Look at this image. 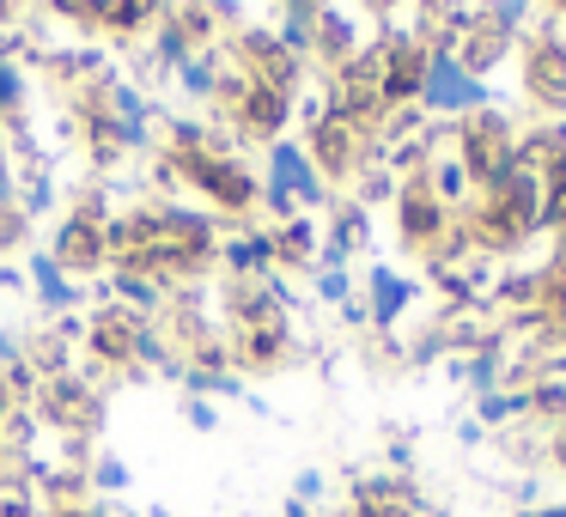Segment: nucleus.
<instances>
[{
    "label": "nucleus",
    "mask_w": 566,
    "mask_h": 517,
    "mask_svg": "<svg viewBox=\"0 0 566 517\" xmlns=\"http://www.w3.org/2000/svg\"><path fill=\"white\" fill-rule=\"evenodd\" d=\"M432 98H439V104H469V98H475V86H469L451 62H439V67H432Z\"/></svg>",
    "instance_id": "1"
}]
</instances>
